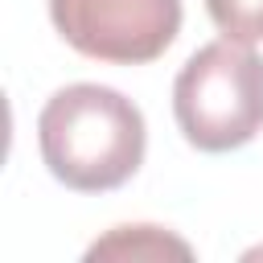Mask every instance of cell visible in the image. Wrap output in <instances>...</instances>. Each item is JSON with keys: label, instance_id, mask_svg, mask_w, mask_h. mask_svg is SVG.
<instances>
[{"label": "cell", "instance_id": "277c9868", "mask_svg": "<svg viewBox=\"0 0 263 263\" xmlns=\"http://www.w3.org/2000/svg\"><path fill=\"white\" fill-rule=\"evenodd\" d=\"M164 255L189 259L193 247L160 226H115L107 238H99L86 251V259H164Z\"/></svg>", "mask_w": 263, "mask_h": 263}, {"label": "cell", "instance_id": "3957f363", "mask_svg": "<svg viewBox=\"0 0 263 263\" xmlns=\"http://www.w3.org/2000/svg\"><path fill=\"white\" fill-rule=\"evenodd\" d=\"M70 49L111 66L156 62L181 33V0H49Z\"/></svg>", "mask_w": 263, "mask_h": 263}, {"label": "cell", "instance_id": "7a4b0ae2", "mask_svg": "<svg viewBox=\"0 0 263 263\" xmlns=\"http://www.w3.org/2000/svg\"><path fill=\"white\" fill-rule=\"evenodd\" d=\"M181 136L201 152H230L263 127V58L242 41L201 45L173 82Z\"/></svg>", "mask_w": 263, "mask_h": 263}, {"label": "cell", "instance_id": "6da1fadb", "mask_svg": "<svg viewBox=\"0 0 263 263\" xmlns=\"http://www.w3.org/2000/svg\"><path fill=\"white\" fill-rule=\"evenodd\" d=\"M37 144L45 168L78 193H107L136 177L144 164L140 107L99 82H74L49 95L37 115Z\"/></svg>", "mask_w": 263, "mask_h": 263}, {"label": "cell", "instance_id": "5b68a950", "mask_svg": "<svg viewBox=\"0 0 263 263\" xmlns=\"http://www.w3.org/2000/svg\"><path fill=\"white\" fill-rule=\"evenodd\" d=\"M214 29L230 41L255 45L263 41V0H205Z\"/></svg>", "mask_w": 263, "mask_h": 263}]
</instances>
